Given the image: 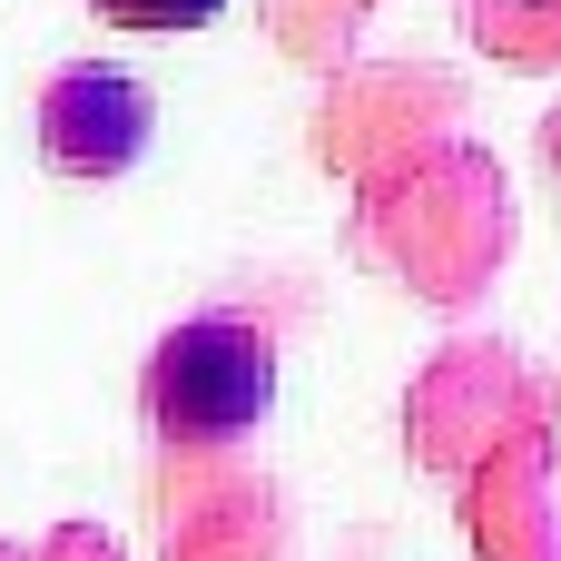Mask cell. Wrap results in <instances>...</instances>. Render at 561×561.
<instances>
[{
    "label": "cell",
    "instance_id": "obj_1",
    "mask_svg": "<svg viewBox=\"0 0 561 561\" xmlns=\"http://www.w3.org/2000/svg\"><path fill=\"white\" fill-rule=\"evenodd\" d=\"M266 394H276L266 345H247V335H227V325H187V335L158 355V414H168L178 434H237V424L266 414Z\"/></svg>",
    "mask_w": 561,
    "mask_h": 561
},
{
    "label": "cell",
    "instance_id": "obj_2",
    "mask_svg": "<svg viewBox=\"0 0 561 561\" xmlns=\"http://www.w3.org/2000/svg\"><path fill=\"white\" fill-rule=\"evenodd\" d=\"M108 20H128V30H187V20H207L217 0H99Z\"/></svg>",
    "mask_w": 561,
    "mask_h": 561
}]
</instances>
